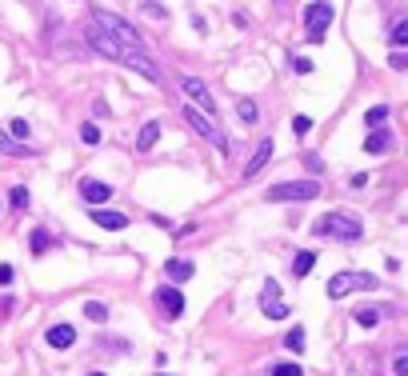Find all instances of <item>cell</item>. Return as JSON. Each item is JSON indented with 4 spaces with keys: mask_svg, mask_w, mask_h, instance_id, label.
I'll list each match as a JSON object with an SVG mask.
<instances>
[{
    "mask_svg": "<svg viewBox=\"0 0 408 376\" xmlns=\"http://www.w3.org/2000/svg\"><path fill=\"white\" fill-rule=\"evenodd\" d=\"M89 45L96 48V52H104L109 60H116V64H124V69H133V72H140L144 80H164V72H160V64L148 56V52H136V48H124V45H116L113 36H104L100 28H92L89 24Z\"/></svg>",
    "mask_w": 408,
    "mask_h": 376,
    "instance_id": "obj_1",
    "label": "cell"
},
{
    "mask_svg": "<svg viewBox=\"0 0 408 376\" xmlns=\"http://www.w3.org/2000/svg\"><path fill=\"white\" fill-rule=\"evenodd\" d=\"M313 233L328 236V240H344V244H352V240H361V236H364V224H361V216H352V212H324L317 224H313Z\"/></svg>",
    "mask_w": 408,
    "mask_h": 376,
    "instance_id": "obj_2",
    "label": "cell"
},
{
    "mask_svg": "<svg viewBox=\"0 0 408 376\" xmlns=\"http://www.w3.org/2000/svg\"><path fill=\"white\" fill-rule=\"evenodd\" d=\"M92 28H100L104 36H113L116 45H124V48H136V52H144V36H140V32H136L133 24L124 21V16H113V12L96 8V12H92Z\"/></svg>",
    "mask_w": 408,
    "mask_h": 376,
    "instance_id": "obj_3",
    "label": "cell"
},
{
    "mask_svg": "<svg viewBox=\"0 0 408 376\" xmlns=\"http://www.w3.org/2000/svg\"><path fill=\"white\" fill-rule=\"evenodd\" d=\"M320 196V180H280V185H272L264 192V200L272 204H304V200H317Z\"/></svg>",
    "mask_w": 408,
    "mask_h": 376,
    "instance_id": "obj_4",
    "label": "cell"
},
{
    "mask_svg": "<svg viewBox=\"0 0 408 376\" xmlns=\"http://www.w3.org/2000/svg\"><path fill=\"white\" fill-rule=\"evenodd\" d=\"M337 16V8H332V0H313L308 8H304V28H308V45H320L324 40V32H328V24Z\"/></svg>",
    "mask_w": 408,
    "mask_h": 376,
    "instance_id": "obj_5",
    "label": "cell"
},
{
    "mask_svg": "<svg viewBox=\"0 0 408 376\" xmlns=\"http://www.w3.org/2000/svg\"><path fill=\"white\" fill-rule=\"evenodd\" d=\"M376 284L381 281H376L372 272H337V277L328 281V296H332V301H344L348 292H372Z\"/></svg>",
    "mask_w": 408,
    "mask_h": 376,
    "instance_id": "obj_6",
    "label": "cell"
},
{
    "mask_svg": "<svg viewBox=\"0 0 408 376\" xmlns=\"http://www.w3.org/2000/svg\"><path fill=\"white\" fill-rule=\"evenodd\" d=\"M184 120H188V124H192V128H196V132H201L204 141L212 144V148H220V156H225V152H228V141H225V132H220V128H216V124H212V120H208V117H201V113H196L192 104H184Z\"/></svg>",
    "mask_w": 408,
    "mask_h": 376,
    "instance_id": "obj_7",
    "label": "cell"
},
{
    "mask_svg": "<svg viewBox=\"0 0 408 376\" xmlns=\"http://www.w3.org/2000/svg\"><path fill=\"white\" fill-rule=\"evenodd\" d=\"M181 89H184V96L192 100V108H196L201 117L212 120V113H216V100H212V93H208V84H204V80H196V76H184Z\"/></svg>",
    "mask_w": 408,
    "mask_h": 376,
    "instance_id": "obj_8",
    "label": "cell"
},
{
    "mask_svg": "<svg viewBox=\"0 0 408 376\" xmlns=\"http://www.w3.org/2000/svg\"><path fill=\"white\" fill-rule=\"evenodd\" d=\"M260 312L269 320H284L288 316V301H280V284L276 281H264V292H260Z\"/></svg>",
    "mask_w": 408,
    "mask_h": 376,
    "instance_id": "obj_9",
    "label": "cell"
},
{
    "mask_svg": "<svg viewBox=\"0 0 408 376\" xmlns=\"http://www.w3.org/2000/svg\"><path fill=\"white\" fill-rule=\"evenodd\" d=\"M157 305L164 308V316H168V320H177V316L184 312V292H181V288H172V284H160V288H157Z\"/></svg>",
    "mask_w": 408,
    "mask_h": 376,
    "instance_id": "obj_10",
    "label": "cell"
},
{
    "mask_svg": "<svg viewBox=\"0 0 408 376\" xmlns=\"http://www.w3.org/2000/svg\"><path fill=\"white\" fill-rule=\"evenodd\" d=\"M80 196H84V204H104V200H113V188L104 185V180L84 176V180H80Z\"/></svg>",
    "mask_w": 408,
    "mask_h": 376,
    "instance_id": "obj_11",
    "label": "cell"
},
{
    "mask_svg": "<svg viewBox=\"0 0 408 376\" xmlns=\"http://www.w3.org/2000/svg\"><path fill=\"white\" fill-rule=\"evenodd\" d=\"M272 161V141L264 137V141L256 144V152H252V161L245 165V180H252V176H260L264 172V165Z\"/></svg>",
    "mask_w": 408,
    "mask_h": 376,
    "instance_id": "obj_12",
    "label": "cell"
},
{
    "mask_svg": "<svg viewBox=\"0 0 408 376\" xmlns=\"http://www.w3.org/2000/svg\"><path fill=\"white\" fill-rule=\"evenodd\" d=\"M92 220H96L100 228H109V233H120V228H128V216H124V212H109V209H96V212H92Z\"/></svg>",
    "mask_w": 408,
    "mask_h": 376,
    "instance_id": "obj_13",
    "label": "cell"
},
{
    "mask_svg": "<svg viewBox=\"0 0 408 376\" xmlns=\"http://www.w3.org/2000/svg\"><path fill=\"white\" fill-rule=\"evenodd\" d=\"M45 340L52 344V349H72V340H76V329H72V325H52V329L45 332Z\"/></svg>",
    "mask_w": 408,
    "mask_h": 376,
    "instance_id": "obj_14",
    "label": "cell"
},
{
    "mask_svg": "<svg viewBox=\"0 0 408 376\" xmlns=\"http://www.w3.org/2000/svg\"><path fill=\"white\" fill-rule=\"evenodd\" d=\"M164 272L172 277V281H192V272H196V264L192 260H181V257H172L168 264H164Z\"/></svg>",
    "mask_w": 408,
    "mask_h": 376,
    "instance_id": "obj_15",
    "label": "cell"
},
{
    "mask_svg": "<svg viewBox=\"0 0 408 376\" xmlns=\"http://www.w3.org/2000/svg\"><path fill=\"white\" fill-rule=\"evenodd\" d=\"M388 148H392V137H388L385 128H381V132H368V137H364V152H372V156H376V152H388Z\"/></svg>",
    "mask_w": 408,
    "mask_h": 376,
    "instance_id": "obj_16",
    "label": "cell"
},
{
    "mask_svg": "<svg viewBox=\"0 0 408 376\" xmlns=\"http://www.w3.org/2000/svg\"><path fill=\"white\" fill-rule=\"evenodd\" d=\"M157 137H160V124H157V120H148V124L140 128V137H136V148H140V152H148V148L157 144Z\"/></svg>",
    "mask_w": 408,
    "mask_h": 376,
    "instance_id": "obj_17",
    "label": "cell"
},
{
    "mask_svg": "<svg viewBox=\"0 0 408 376\" xmlns=\"http://www.w3.org/2000/svg\"><path fill=\"white\" fill-rule=\"evenodd\" d=\"M313 264H317V252H296L293 277H308V272H313Z\"/></svg>",
    "mask_w": 408,
    "mask_h": 376,
    "instance_id": "obj_18",
    "label": "cell"
},
{
    "mask_svg": "<svg viewBox=\"0 0 408 376\" xmlns=\"http://www.w3.org/2000/svg\"><path fill=\"white\" fill-rule=\"evenodd\" d=\"M0 152H8V156H24L28 152V144H21V141H12L4 128H0Z\"/></svg>",
    "mask_w": 408,
    "mask_h": 376,
    "instance_id": "obj_19",
    "label": "cell"
},
{
    "mask_svg": "<svg viewBox=\"0 0 408 376\" xmlns=\"http://www.w3.org/2000/svg\"><path fill=\"white\" fill-rule=\"evenodd\" d=\"M364 120H368V128H376V124H385V120H388V104H372V108L364 113Z\"/></svg>",
    "mask_w": 408,
    "mask_h": 376,
    "instance_id": "obj_20",
    "label": "cell"
},
{
    "mask_svg": "<svg viewBox=\"0 0 408 376\" xmlns=\"http://www.w3.org/2000/svg\"><path fill=\"white\" fill-rule=\"evenodd\" d=\"M236 113H240V120H245V124H256V120H260V108H256L252 100H240V104H236Z\"/></svg>",
    "mask_w": 408,
    "mask_h": 376,
    "instance_id": "obj_21",
    "label": "cell"
},
{
    "mask_svg": "<svg viewBox=\"0 0 408 376\" xmlns=\"http://www.w3.org/2000/svg\"><path fill=\"white\" fill-rule=\"evenodd\" d=\"M376 320H381V308H356V325L361 329H372Z\"/></svg>",
    "mask_w": 408,
    "mask_h": 376,
    "instance_id": "obj_22",
    "label": "cell"
},
{
    "mask_svg": "<svg viewBox=\"0 0 408 376\" xmlns=\"http://www.w3.org/2000/svg\"><path fill=\"white\" fill-rule=\"evenodd\" d=\"M84 316H89V320H96V325H100V320H109V308L100 305V301H89V305H84Z\"/></svg>",
    "mask_w": 408,
    "mask_h": 376,
    "instance_id": "obj_23",
    "label": "cell"
},
{
    "mask_svg": "<svg viewBox=\"0 0 408 376\" xmlns=\"http://www.w3.org/2000/svg\"><path fill=\"white\" fill-rule=\"evenodd\" d=\"M284 344H288L293 353H304V329H288V336H284Z\"/></svg>",
    "mask_w": 408,
    "mask_h": 376,
    "instance_id": "obj_24",
    "label": "cell"
},
{
    "mask_svg": "<svg viewBox=\"0 0 408 376\" xmlns=\"http://www.w3.org/2000/svg\"><path fill=\"white\" fill-rule=\"evenodd\" d=\"M388 40H392V48H405V45H408V21H400V24H396Z\"/></svg>",
    "mask_w": 408,
    "mask_h": 376,
    "instance_id": "obj_25",
    "label": "cell"
},
{
    "mask_svg": "<svg viewBox=\"0 0 408 376\" xmlns=\"http://www.w3.org/2000/svg\"><path fill=\"white\" fill-rule=\"evenodd\" d=\"M48 244H52V236L45 233V228H36V233H32V252H36V257H41V252H45Z\"/></svg>",
    "mask_w": 408,
    "mask_h": 376,
    "instance_id": "obj_26",
    "label": "cell"
},
{
    "mask_svg": "<svg viewBox=\"0 0 408 376\" xmlns=\"http://www.w3.org/2000/svg\"><path fill=\"white\" fill-rule=\"evenodd\" d=\"M80 141H84V144H100V128H96V124H80Z\"/></svg>",
    "mask_w": 408,
    "mask_h": 376,
    "instance_id": "obj_27",
    "label": "cell"
},
{
    "mask_svg": "<svg viewBox=\"0 0 408 376\" xmlns=\"http://www.w3.org/2000/svg\"><path fill=\"white\" fill-rule=\"evenodd\" d=\"M272 376H304L300 364H272Z\"/></svg>",
    "mask_w": 408,
    "mask_h": 376,
    "instance_id": "obj_28",
    "label": "cell"
},
{
    "mask_svg": "<svg viewBox=\"0 0 408 376\" xmlns=\"http://www.w3.org/2000/svg\"><path fill=\"white\" fill-rule=\"evenodd\" d=\"M392 376H408V353L392 356Z\"/></svg>",
    "mask_w": 408,
    "mask_h": 376,
    "instance_id": "obj_29",
    "label": "cell"
},
{
    "mask_svg": "<svg viewBox=\"0 0 408 376\" xmlns=\"http://www.w3.org/2000/svg\"><path fill=\"white\" fill-rule=\"evenodd\" d=\"M8 128H12V132H8V137H12V141H28V124H24V120H12V124H8Z\"/></svg>",
    "mask_w": 408,
    "mask_h": 376,
    "instance_id": "obj_30",
    "label": "cell"
},
{
    "mask_svg": "<svg viewBox=\"0 0 408 376\" xmlns=\"http://www.w3.org/2000/svg\"><path fill=\"white\" fill-rule=\"evenodd\" d=\"M12 209H28V188H12Z\"/></svg>",
    "mask_w": 408,
    "mask_h": 376,
    "instance_id": "obj_31",
    "label": "cell"
},
{
    "mask_svg": "<svg viewBox=\"0 0 408 376\" xmlns=\"http://www.w3.org/2000/svg\"><path fill=\"white\" fill-rule=\"evenodd\" d=\"M308 128H313V120H308V117H296L293 120V132H296V137H304Z\"/></svg>",
    "mask_w": 408,
    "mask_h": 376,
    "instance_id": "obj_32",
    "label": "cell"
},
{
    "mask_svg": "<svg viewBox=\"0 0 408 376\" xmlns=\"http://www.w3.org/2000/svg\"><path fill=\"white\" fill-rule=\"evenodd\" d=\"M293 69L300 72V76H308V72H313V60H304V56H296V60H293Z\"/></svg>",
    "mask_w": 408,
    "mask_h": 376,
    "instance_id": "obj_33",
    "label": "cell"
},
{
    "mask_svg": "<svg viewBox=\"0 0 408 376\" xmlns=\"http://www.w3.org/2000/svg\"><path fill=\"white\" fill-rule=\"evenodd\" d=\"M144 12H148L152 21H164V8H160V4H144Z\"/></svg>",
    "mask_w": 408,
    "mask_h": 376,
    "instance_id": "obj_34",
    "label": "cell"
},
{
    "mask_svg": "<svg viewBox=\"0 0 408 376\" xmlns=\"http://www.w3.org/2000/svg\"><path fill=\"white\" fill-rule=\"evenodd\" d=\"M392 69H408V56H400V52H392Z\"/></svg>",
    "mask_w": 408,
    "mask_h": 376,
    "instance_id": "obj_35",
    "label": "cell"
},
{
    "mask_svg": "<svg viewBox=\"0 0 408 376\" xmlns=\"http://www.w3.org/2000/svg\"><path fill=\"white\" fill-rule=\"evenodd\" d=\"M12 281V268H8V264H0V284H8Z\"/></svg>",
    "mask_w": 408,
    "mask_h": 376,
    "instance_id": "obj_36",
    "label": "cell"
},
{
    "mask_svg": "<svg viewBox=\"0 0 408 376\" xmlns=\"http://www.w3.org/2000/svg\"><path fill=\"white\" fill-rule=\"evenodd\" d=\"M92 376H104V373H92Z\"/></svg>",
    "mask_w": 408,
    "mask_h": 376,
    "instance_id": "obj_37",
    "label": "cell"
}]
</instances>
